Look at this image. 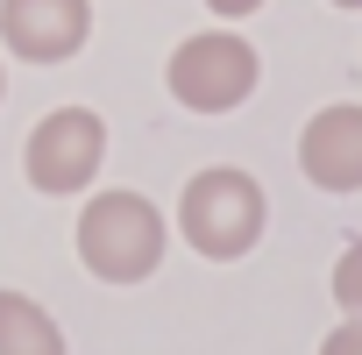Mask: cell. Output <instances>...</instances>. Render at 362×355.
Segmentation results:
<instances>
[{"label":"cell","instance_id":"30bf717a","mask_svg":"<svg viewBox=\"0 0 362 355\" xmlns=\"http://www.w3.org/2000/svg\"><path fill=\"white\" fill-rule=\"evenodd\" d=\"M206 8H214V15H256L263 0H206Z\"/></svg>","mask_w":362,"mask_h":355},{"label":"cell","instance_id":"8992f818","mask_svg":"<svg viewBox=\"0 0 362 355\" xmlns=\"http://www.w3.org/2000/svg\"><path fill=\"white\" fill-rule=\"evenodd\" d=\"M298 170L320 192H362V107H320L298 135Z\"/></svg>","mask_w":362,"mask_h":355},{"label":"cell","instance_id":"3957f363","mask_svg":"<svg viewBox=\"0 0 362 355\" xmlns=\"http://www.w3.org/2000/svg\"><path fill=\"white\" fill-rule=\"evenodd\" d=\"M256 50L235 36V29H206V36H185L170 50V100L192 107V114H235L249 93H256Z\"/></svg>","mask_w":362,"mask_h":355},{"label":"cell","instance_id":"7c38bea8","mask_svg":"<svg viewBox=\"0 0 362 355\" xmlns=\"http://www.w3.org/2000/svg\"><path fill=\"white\" fill-rule=\"evenodd\" d=\"M0 93H8V71H0Z\"/></svg>","mask_w":362,"mask_h":355},{"label":"cell","instance_id":"277c9868","mask_svg":"<svg viewBox=\"0 0 362 355\" xmlns=\"http://www.w3.org/2000/svg\"><path fill=\"white\" fill-rule=\"evenodd\" d=\"M107 163V121L93 107H57L29 128V149H22V170H29V185L64 199V192H86L93 178Z\"/></svg>","mask_w":362,"mask_h":355},{"label":"cell","instance_id":"9c48e42d","mask_svg":"<svg viewBox=\"0 0 362 355\" xmlns=\"http://www.w3.org/2000/svg\"><path fill=\"white\" fill-rule=\"evenodd\" d=\"M320 355H362V320H348V327H334V334L320 341Z\"/></svg>","mask_w":362,"mask_h":355},{"label":"cell","instance_id":"5b68a950","mask_svg":"<svg viewBox=\"0 0 362 355\" xmlns=\"http://www.w3.org/2000/svg\"><path fill=\"white\" fill-rule=\"evenodd\" d=\"M93 36V0H0V43L29 64H64Z\"/></svg>","mask_w":362,"mask_h":355},{"label":"cell","instance_id":"ba28073f","mask_svg":"<svg viewBox=\"0 0 362 355\" xmlns=\"http://www.w3.org/2000/svg\"><path fill=\"white\" fill-rule=\"evenodd\" d=\"M334 298L348 305V320H362V242L341 249V263H334Z\"/></svg>","mask_w":362,"mask_h":355},{"label":"cell","instance_id":"8fae6325","mask_svg":"<svg viewBox=\"0 0 362 355\" xmlns=\"http://www.w3.org/2000/svg\"><path fill=\"white\" fill-rule=\"evenodd\" d=\"M334 8H362V0H334Z\"/></svg>","mask_w":362,"mask_h":355},{"label":"cell","instance_id":"6da1fadb","mask_svg":"<svg viewBox=\"0 0 362 355\" xmlns=\"http://www.w3.org/2000/svg\"><path fill=\"white\" fill-rule=\"evenodd\" d=\"M163 242H170V221L142 192H100L78 214V263L100 284H142L163 263Z\"/></svg>","mask_w":362,"mask_h":355},{"label":"cell","instance_id":"52a82bcc","mask_svg":"<svg viewBox=\"0 0 362 355\" xmlns=\"http://www.w3.org/2000/svg\"><path fill=\"white\" fill-rule=\"evenodd\" d=\"M0 355H64V334L36 298L0 291Z\"/></svg>","mask_w":362,"mask_h":355},{"label":"cell","instance_id":"7a4b0ae2","mask_svg":"<svg viewBox=\"0 0 362 355\" xmlns=\"http://www.w3.org/2000/svg\"><path fill=\"white\" fill-rule=\"evenodd\" d=\"M263 221H270L263 185H256L249 170H235V163L199 170L192 185H185V199H177V228H185V242H192L206 263L249 256V249L263 242Z\"/></svg>","mask_w":362,"mask_h":355}]
</instances>
